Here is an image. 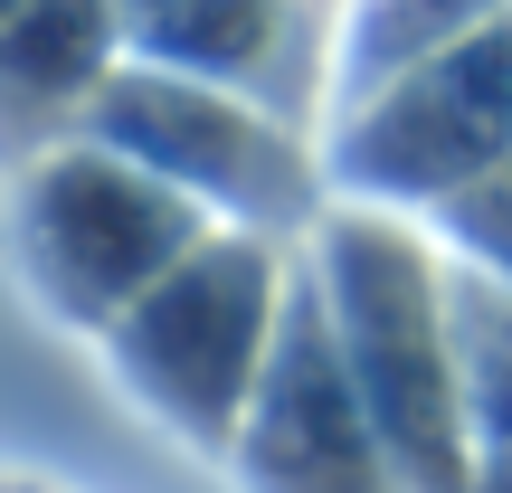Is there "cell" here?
I'll use <instances>...</instances> for the list:
<instances>
[{"mask_svg": "<svg viewBox=\"0 0 512 493\" xmlns=\"http://www.w3.org/2000/svg\"><path fill=\"white\" fill-rule=\"evenodd\" d=\"M503 0H361V19H351V86H389V76H408L418 57H446L465 48V38L494 29Z\"/></svg>", "mask_w": 512, "mask_h": 493, "instance_id": "cell-1", "label": "cell"}, {"mask_svg": "<svg viewBox=\"0 0 512 493\" xmlns=\"http://www.w3.org/2000/svg\"><path fill=\"white\" fill-rule=\"evenodd\" d=\"M10 10H19V0H0V19H10Z\"/></svg>", "mask_w": 512, "mask_h": 493, "instance_id": "cell-2", "label": "cell"}]
</instances>
